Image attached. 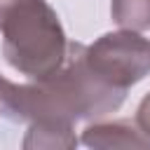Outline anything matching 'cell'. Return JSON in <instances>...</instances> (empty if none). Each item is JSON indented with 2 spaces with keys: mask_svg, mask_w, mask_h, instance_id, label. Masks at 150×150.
<instances>
[{
  "mask_svg": "<svg viewBox=\"0 0 150 150\" xmlns=\"http://www.w3.org/2000/svg\"><path fill=\"white\" fill-rule=\"evenodd\" d=\"M136 127L150 138V94L141 101V105L136 110Z\"/></svg>",
  "mask_w": 150,
  "mask_h": 150,
  "instance_id": "7",
  "label": "cell"
},
{
  "mask_svg": "<svg viewBox=\"0 0 150 150\" xmlns=\"http://www.w3.org/2000/svg\"><path fill=\"white\" fill-rule=\"evenodd\" d=\"M5 61L28 80H47L61 70L68 40L47 0H0Z\"/></svg>",
  "mask_w": 150,
  "mask_h": 150,
  "instance_id": "2",
  "label": "cell"
},
{
  "mask_svg": "<svg viewBox=\"0 0 150 150\" xmlns=\"http://www.w3.org/2000/svg\"><path fill=\"white\" fill-rule=\"evenodd\" d=\"M112 21L127 30H150V0H112Z\"/></svg>",
  "mask_w": 150,
  "mask_h": 150,
  "instance_id": "6",
  "label": "cell"
},
{
  "mask_svg": "<svg viewBox=\"0 0 150 150\" xmlns=\"http://www.w3.org/2000/svg\"><path fill=\"white\" fill-rule=\"evenodd\" d=\"M77 138L70 122H30L23 148H75Z\"/></svg>",
  "mask_w": 150,
  "mask_h": 150,
  "instance_id": "5",
  "label": "cell"
},
{
  "mask_svg": "<svg viewBox=\"0 0 150 150\" xmlns=\"http://www.w3.org/2000/svg\"><path fill=\"white\" fill-rule=\"evenodd\" d=\"M87 68L105 84L127 91L150 73V40L136 30H115L82 47Z\"/></svg>",
  "mask_w": 150,
  "mask_h": 150,
  "instance_id": "3",
  "label": "cell"
},
{
  "mask_svg": "<svg viewBox=\"0 0 150 150\" xmlns=\"http://www.w3.org/2000/svg\"><path fill=\"white\" fill-rule=\"evenodd\" d=\"M82 143L89 148H150V138L129 122H96L82 134Z\"/></svg>",
  "mask_w": 150,
  "mask_h": 150,
  "instance_id": "4",
  "label": "cell"
},
{
  "mask_svg": "<svg viewBox=\"0 0 150 150\" xmlns=\"http://www.w3.org/2000/svg\"><path fill=\"white\" fill-rule=\"evenodd\" d=\"M82 47L68 42V56L59 73L30 84H14L0 75V110L26 122H77L117 110L127 91L98 80L84 63Z\"/></svg>",
  "mask_w": 150,
  "mask_h": 150,
  "instance_id": "1",
  "label": "cell"
}]
</instances>
